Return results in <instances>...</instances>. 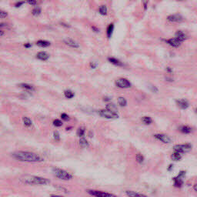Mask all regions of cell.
Listing matches in <instances>:
<instances>
[{
    "label": "cell",
    "mask_w": 197,
    "mask_h": 197,
    "mask_svg": "<svg viewBox=\"0 0 197 197\" xmlns=\"http://www.w3.org/2000/svg\"><path fill=\"white\" fill-rule=\"evenodd\" d=\"M110 100V99H109V97H105L104 98V101H109Z\"/></svg>",
    "instance_id": "50"
},
{
    "label": "cell",
    "mask_w": 197,
    "mask_h": 197,
    "mask_svg": "<svg viewBox=\"0 0 197 197\" xmlns=\"http://www.w3.org/2000/svg\"><path fill=\"white\" fill-rule=\"evenodd\" d=\"M24 3H25V2H16V4H15V6L17 7V8H19V7H20V6H22Z\"/></svg>",
    "instance_id": "40"
},
{
    "label": "cell",
    "mask_w": 197,
    "mask_h": 197,
    "mask_svg": "<svg viewBox=\"0 0 197 197\" xmlns=\"http://www.w3.org/2000/svg\"><path fill=\"white\" fill-rule=\"evenodd\" d=\"M19 181L22 183L27 185H49L50 180L46 178L33 175H22L19 177Z\"/></svg>",
    "instance_id": "2"
},
{
    "label": "cell",
    "mask_w": 197,
    "mask_h": 197,
    "mask_svg": "<svg viewBox=\"0 0 197 197\" xmlns=\"http://www.w3.org/2000/svg\"><path fill=\"white\" fill-rule=\"evenodd\" d=\"M0 28H9V25L8 23H6V22H2V23H0Z\"/></svg>",
    "instance_id": "39"
},
{
    "label": "cell",
    "mask_w": 197,
    "mask_h": 197,
    "mask_svg": "<svg viewBox=\"0 0 197 197\" xmlns=\"http://www.w3.org/2000/svg\"><path fill=\"white\" fill-rule=\"evenodd\" d=\"M114 24L113 23H111L109 24V25H108L107 27V31H106V35H107V37L109 38H111L112 35H113V32H114Z\"/></svg>",
    "instance_id": "19"
},
{
    "label": "cell",
    "mask_w": 197,
    "mask_h": 197,
    "mask_svg": "<svg viewBox=\"0 0 197 197\" xmlns=\"http://www.w3.org/2000/svg\"><path fill=\"white\" fill-rule=\"evenodd\" d=\"M180 130L182 133L184 134H189L192 132V129L188 126H182L180 128Z\"/></svg>",
    "instance_id": "22"
},
{
    "label": "cell",
    "mask_w": 197,
    "mask_h": 197,
    "mask_svg": "<svg viewBox=\"0 0 197 197\" xmlns=\"http://www.w3.org/2000/svg\"><path fill=\"white\" fill-rule=\"evenodd\" d=\"M99 115L102 118H105V119H117L119 118V115H118L116 113H113V112L109 111L107 109H100L98 112Z\"/></svg>",
    "instance_id": "5"
},
{
    "label": "cell",
    "mask_w": 197,
    "mask_h": 197,
    "mask_svg": "<svg viewBox=\"0 0 197 197\" xmlns=\"http://www.w3.org/2000/svg\"><path fill=\"white\" fill-rule=\"evenodd\" d=\"M99 12H100V14L102 15V16L107 15L108 9L107 7H106V6H105V5H102V6H100V8H99Z\"/></svg>",
    "instance_id": "23"
},
{
    "label": "cell",
    "mask_w": 197,
    "mask_h": 197,
    "mask_svg": "<svg viewBox=\"0 0 197 197\" xmlns=\"http://www.w3.org/2000/svg\"><path fill=\"white\" fill-rule=\"evenodd\" d=\"M63 43L68 46L73 48V49H78L79 48V44L76 41H75L74 39H71V38H66L63 39Z\"/></svg>",
    "instance_id": "11"
},
{
    "label": "cell",
    "mask_w": 197,
    "mask_h": 197,
    "mask_svg": "<svg viewBox=\"0 0 197 197\" xmlns=\"http://www.w3.org/2000/svg\"><path fill=\"white\" fill-rule=\"evenodd\" d=\"M162 41H164L166 43H167L168 45H170V46L174 47V48H178L181 45V42H180L176 38H170L169 39H162Z\"/></svg>",
    "instance_id": "10"
},
{
    "label": "cell",
    "mask_w": 197,
    "mask_h": 197,
    "mask_svg": "<svg viewBox=\"0 0 197 197\" xmlns=\"http://www.w3.org/2000/svg\"><path fill=\"white\" fill-rule=\"evenodd\" d=\"M50 197H64V196H59V195H51Z\"/></svg>",
    "instance_id": "49"
},
{
    "label": "cell",
    "mask_w": 197,
    "mask_h": 197,
    "mask_svg": "<svg viewBox=\"0 0 197 197\" xmlns=\"http://www.w3.org/2000/svg\"><path fill=\"white\" fill-rule=\"evenodd\" d=\"M36 58L39 60L42 61H47L49 59V55L44 51H41L36 54Z\"/></svg>",
    "instance_id": "15"
},
{
    "label": "cell",
    "mask_w": 197,
    "mask_h": 197,
    "mask_svg": "<svg viewBox=\"0 0 197 197\" xmlns=\"http://www.w3.org/2000/svg\"><path fill=\"white\" fill-rule=\"evenodd\" d=\"M176 105L179 108H180L181 109H186L187 108H189V103L187 100H184V99H181V100H176Z\"/></svg>",
    "instance_id": "13"
},
{
    "label": "cell",
    "mask_w": 197,
    "mask_h": 197,
    "mask_svg": "<svg viewBox=\"0 0 197 197\" xmlns=\"http://www.w3.org/2000/svg\"><path fill=\"white\" fill-rule=\"evenodd\" d=\"M147 6H148V2H144V9H147Z\"/></svg>",
    "instance_id": "47"
},
{
    "label": "cell",
    "mask_w": 197,
    "mask_h": 197,
    "mask_svg": "<svg viewBox=\"0 0 197 197\" xmlns=\"http://www.w3.org/2000/svg\"><path fill=\"white\" fill-rule=\"evenodd\" d=\"M141 120H142V122L144 123L145 125H150L151 123H152V119L149 116H143V117H142Z\"/></svg>",
    "instance_id": "29"
},
{
    "label": "cell",
    "mask_w": 197,
    "mask_h": 197,
    "mask_svg": "<svg viewBox=\"0 0 197 197\" xmlns=\"http://www.w3.org/2000/svg\"><path fill=\"white\" fill-rule=\"evenodd\" d=\"M185 176V171H180L176 177L173 178L174 186L176 188H181L183 185V178Z\"/></svg>",
    "instance_id": "7"
},
{
    "label": "cell",
    "mask_w": 197,
    "mask_h": 197,
    "mask_svg": "<svg viewBox=\"0 0 197 197\" xmlns=\"http://www.w3.org/2000/svg\"><path fill=\"white\" fill-rule=\"evenodd\" d=\"M171 158L174 161H179V160L182 159V154H180V153L177 152H174L172 154V156H171Z\"/></svg>",
    "instance_id": "28"
},
{
    "label": "cell",
    "mask_w": 197,
    "mask_h": 197,
    "mask_svg": "<svg viewBox=\"0 0 197 197\" xmlns=\"http://www.w3.org/2000/svg\"><path fill=\"white\" fill-rule=\"evenodd\" d=\"M92 30H93L94 32H100V30H99L98 28H96V26H92Z\"/></svg>",
    "instance_id": "44"
},
{
    "label": "cell",
    "mask_w": 197,
    "mask_h": 197,
    "mask_svg": "<svg viewBox=\"0 0 197 197\" xmlns=\"http://www.w3.org/2000/svg\"><path fill=\"white\" fill-rule=\"evenodd\" d=\"M41 12H42V9L41 8H39V7H35L32 10V15L35 16H39V15L41 14Z\"/></svg>",
    "instance_id": "31"
},
{
    "label": "cell",
    "mask_w": 197,
    "mask_h": 197,
    "mask_svg": "<svg viewBox=\"0 0 197 197\" xmlns=\"http://www.w3.org/2000/svg\"><path fill=\"white\" fill-rule=\"evenodd\" d=\"M118 103H119L120 106L124 107V106H126L127 105V100L124 97L120 96V97L118 98Z\"/></svg>",
    "instance_id": "26"
},
{
    "label": "cell",
    "mask_w": 197,
    "mask_h": 197,
    "mask_svg": "<svg viewBox=\"0 0 197 197\" xmlns=\"http://www.w3.org/2000/svg\"><path fill=\"white\" fill-rule=\"evenodd\" d=\"M18 86H19L20 88H22V89H24L29 90V91H35V88H34V86H32V85H30V84L21 83V84H19Z\"/></svg>",
    "instance_id": "18"
},
{
    "label": "cell",
    "mask_w": 197,
    "mask_h": 197,
    "mask_svg": "<svg viewBox=\"0 0 197 197\" xmlns=\"http://www.w3.org/2000/svg\"><path fill=\"white\" fill-rule=\"evenodd\" d=\"M115 86L120 89H129L132 86L131 82L126 78L118 79L115 82Z\"/></svg>",
    "instance_id": "8"
},
{
    "label": "cell",
    "mask_w": 197,
    "mask_h": 197,
    "mask_svg": "<svg viewBox=\"0 0 197 197\" xmlns=\"http://www.w3.org/2000/svg\"><path fill=\"white\" fill-rule=\"evenodd\" d=\"M136 161L139 162V163H143V161H144V156H143L140 153H138L136 156Z\"/></svg>",
    "instance_id": "32"
},
{
    "label": "cell",
    "mask_w": 197,
    "mask_h": 197,
    "mask_svg": "<svg viewBox=\"0 0 197 197\" xmlns=\"http://www.w3.org/2000/svg\"><path fill=\"white\" fill-rule=\"evenodd\" d=\"M85 133H86V129L84 127H79L78 129H77V132H76V134L77 136L79 137H82L85 135Z\"/></svg>",
    "instance_id": "30"
},
{
    "label": "cell",
    "mask_w": 197,
    "mask_h": 197,
    "mask_svg": "<svg viewBox=\"0 0 197 197\" xmlns=\"http://www.w3.org/2000/svg\"><path fill=\"white\" fill-rule=\"evenodd\" d=\"M28 3L30 5H32V6H35V5L37 4V2L36 1H28Z\"/></svg>",
    "instance_id": "41"
},
{
    "label": "cell",
    "mask_w": 197,
    "mask_h": 197,
    "mask_svg": "<svg viewBox=\"0 0 197 197\" xmlns=\"http://www.w3.org/2000/svg\"><path fill=\"white\" fill-rule=\"evenodd\" d=\"M53 173L55 176L59 180H66V181H69L72 179V174L68 172L67 171L59 168H53Z\"/></svg>",
    "instance_id": "3"
},
{
    "label": "cell",
    "mask_w": 197,
    "mask_h": 197,
    "mask_svg": "<svg viewBox=\"0 0 197 197\" xmlns=\"http://www.w3.org/2000/svg\"><path fill=\"white\" fill-rule=\"evenodd\" d=\"M105 109H107V110H109V111L113 112V113H117V107L113 103L107 104L106 106H105Z\"/></svg>",
    "instance_id": "24"
},
{
    "label": "cell",
    "mask_w": 197,
    "mask_h": 197,
    "mask_svg": "<svg viewBox=\"0 0 197 197\" xmlns=\"http://www.w3.org/2000/svg\"><path fill=\"white\" fill-rule=\"evenodd\" d=\"M89 66H90V67H91V68H92V69H96V67H97L98 64L96 63H95V62H92V63H90Z\"/></svg>",
    "instance_id": "38"
},
{
    "label": "cell",
    "mask_w": 197,
    "mask_h": 197,
    "mask_svg": "<svg viewBox=\"0 0 197 197\" xmlns=\"http://www.w3.org/2000/svg\"><path fill=\"white\" fill-rule=\"evenodd\" d=\"M5 35V32L2 30H0V36H3Z\"/></svg>",
    "instance_id": "48"
},
{
    "label": "cell",
    "mask_w": 197,
    "mask_h": 197,
    "mask_svg": "<svg viewBox=\"0 0 197 197\" xmlns=\"http://www.w3.org/2000/svg\"><path fill=\"white\" fill-rule=\"evenodd\" d=\"M53 123L56 127H60L63 126V122L61 121L60 119H54Z\"/></svg>",
    "instance_id": "33"
},
{
    "label": "cell",
    "mask_w": 197,
    "mask_h": 197,
    "mask_svg": "<svg viewBox=\"0 0 197 197\" xmlns=\"http://www.w3.org/2000/svg\"><path fill=\"white\" fill-rule=\"evenodd\" d=\"M12 158L20 161V162H43V159L41 156L36 153L26 151H17L13 152L12 154Z\"/></svg>",
    "instance_id": "1"
},
{
    "label": "cell",
    "mask_w": 197,
    "mask_h": 197,
    "mask_svg": "<svg viewBox=\"0 0 197 197\" xmlns=\"http://www.w3.org/2000/svg\"><path fill=\"white\" fill-rule=\"evenodd\" d=\"M108 61H109L110 63H112V64H113L114 66H119V67L124 66V64L122 63L121 61L119 60V59H115V58H113V57H109V58H108Z\"/></svg>",
    "instance_id": "16"
},
{
    "label": "cell",
    "mask_w": 197,
    "mask_h": 197,
    "mask_svg": "<svg viewBox=\"0 0 197 197\" xmlns=\"http://www.w3.org/2000/svg\"><path fill=\"white\" fill-rule=\"evenodd\" d=\"M61 25H63V26H65V27H66V28H70L71 27L70 25H68V24L64 23V22H61Z\"/></svg>",
    "instance_id": "45"
},
{
    "label": "cell",
    "mask_w": 197,
    "mask_h": 197,
    "mask_svg": "<svg viewBox=\"0 0 197 197\" xmlns=\"http://www.w3.org/2000/svg\"><path fill=\"white\" fill-rule=\"evenodd\" d=\"M64 96L66 99H72L75 96V93L71 90L67 89L64 91Z\"/></svg>",
    "instance_id": "25"
},
{
    "label": "cell",
    "mask_w": 197,
    "mask_h": 197,
    "mask_svg": "<svg viewBox=\"0 0 197 197\" xmlns=\"http://www.w3.org/2000/svg\"><path fill=\"white\" fill-rule=\"evenodd\" d=\"M192 148H193V146L190 143H185V144L176 145L173 147V149L174 152H177L180 154H183V153H185V152L191 151Z\"/></svg>",
    "instance_id": "4"
},
{
    "label": "cell",
    "mask_w": 197,
    "mask_h": 197,
    "mask_svg": "<svg viewBox=\"0 0 197 197\" xmlns=\"http://www.w3.org/2000/svg\"><path fill=\"white\" fill-rule=\"evenodd\" d=\"M61 119L64 120V121H69L70 119V118L66 113H62L61 114Z\"/></svg>",
    "instance_id": "35"
},
{
    "label": "cell",
    "mask_w": 197,
    "mask_h": 197,
    "mask_svg": "<svg viewBox=\"0 0 197 197\" xmlns=\"http://www.w3.org/2000/svg\"><path fill=\"white\" fill-rule=\"evenodd\" d=\"M172 169H173V165H172V164H171V165H170V166H169V167H168V170H169V171H171Z\"/></svg>",
    "instance_id": "46"
},
{
    "label": "cell",
    "mask_w": 197,
    "mask_h": 197,
    "mask_svg": "<svg viewBox=\"0 0 197 197\" xmlns=\"http://www.w3.org/2000/svg\"><path fill=\"white\" fill-rule=\"evenodd\" d=\"M175 38H176L180 42L183 43V42H184L185 40L187 39V35H186V34H185L184 32L182 31V30H178V31H176V33H175Z\"/></svg>",
    "instance_id": "14"
},
{
    "label": "cell",
    "mask_w": 197,
    "mask_h": 197,
    "mask_svg": "<svg viewBox=\"0 0 197 197\" xmlns=\"http://www.w3.org/2000/svg\"><path fill=\"white\" fill-rule=\"evenodd\" d=\"M166 71H167L169 73H172V69L171 68V67H166Z\"/></svg>",
    "instance_id": "43"
},
{
    "label": "cell",
    "mask_w": 197,
    "mask_h": 197,
    "mask_svg": "<svg viewBox=\"0 0 197 197\" xmlns=\"http://www.w3.org/2000/svg\"><path fill=\"white\" fill-rule=\"evenodd\" d=\"M24 47H25V48H30V47H32V44L31 43H25V44H24Z\"/></svg>",
    "instance_id": "42"
},
{
    "label": "cell",
    "mask_w": 197,
    "mask_h": 197,
    "mask_svg": "<svg viewBox=\"0 0 197 197\" xmlns=\"http://www.w3.org/2000/svg\"><path fill=\"white\" fill-rule=\"evenodd\" d=\"M167 20L170 22H176V23H179V22H181L183 21V18L181 15H179V14H173V15H170L167 17Z\"/></svg>",
    "instance_id": "12"
},
{
    "label": "cell",
    "mask_w": 197,
    "mask_h": 197,
    "mask_svg": "<svg viewBox=\"0 0 197 197\" xmlns=\"http://www.w3.org/2000/svg\"><path fill=\"white\" fill-rule=\"evenodd\" d=\"M126 193L129 197H147L146 196L143 195V194H141V193H137V192L131 191V190H127Z\"/></svg>",
    "instance_id": "17"
},
{
    "label": "cell",
    "mask_w": 197,
    "mask_h": 197,
    "mask_svg": "<svg viewBox=\"0 0 197 197\" xmlns=\"http://www.w3.org/2000/svg\"><path fill=\"white\" fill-rule=\"evenodd\" d=\"M22 121H23L24 125H25V126L30 127L32 125V120L29 117H26V116L22 117Z\"/></svg>",
    "instance_id": "27"
},
{
    "label": "cell",
    "mask_w": 197,
    "mask_h": 197,
    "mask_svg": "<svg viewBox=\"0 0 197 197\" xmlns=\"http://www.w3.org/2000/svg\"><path fill=\"white\" fill-rule=\"evenodd\" d=\"M79 146L82 147V148H86V147H88L89 146L87 139L84 138V137H81V138L79 139Z\"/></svg>",
    "instance_id": "21"
},
{
    "label": "cell",
    "mask_w": 197,
    "mask_h": 197,
    "mask_svg": "<svg viewBox=\"0 0 197 197\" xmlns=\"http://www.w3.org/2000/svg\"><path fill=\"white\" fill-rule=\"evenodd\" d=\"M154 137L156 139L161 141V142L163 143H166V144H169V143H170L172 142V139L166 134H162V133L155 134Z\"/></svg>",
    "instance_id": "9"
},
{
    "label": "cell",
    "mask_w": 197,
    "mask_h": 197,
    "mask_svg": "<svg viewBox=\"0 0 197 197\" xmlns=\"http://www.w3.org/2000/svg\"><path fill=\"white\" fill-rule=\"evenodd\" d=\"M7 16H8V13H7V12L0 9V18H2V19H4V18L7 17Z\"/></svg>",
    "instance_id": "36"
},
{
    "label": "cell",
    "mask_w": 197,
    "mask_h": 197,
    "mask_svg": "<svg viewBox=\"0 0 197 197\" xmlns=\"http://www.w3.org/2000/svg\"><path fill=\"white\" fill-rule=\"evenodd\" d=\"M53 137H54V139L56 141L60 140V135H59L58 131H55L54 133H53Z\"/></svg>",
    "instance_id": "34"
},
{
    "label": "cell",
    "mask_w": 197,
    "mask_h": 197,
    "mask_svg": "<svg viewBox=\"0 0 197 197\" xmlns=\"http://www.w3.org/2000/svg\"><path fill=\"white\" fill-rule=\"evenodd\" d=\"M149 88L153 92H158V89L156 88L155 86H152V85H150V86H149Z\"/></svg>",
    "instance_id": "37"
},
{
    "label": "cell",
    "mask_w": 197,
    "mask_h": 197,
    "mask_svg": "<svg viewBox=\"0 0 197 197\" xmlns=\"http://www.w3.org/2000/svg\"><path fill=\"white\" fill-rule=\"evenodd\" d=\"M36 45L39 47H42V48H46L50 45V43L45 41V40H39L36 42Z\"/></svg>",
    "instance_id": "20"
},
{
    "label": "cell",
    "mask_w": 197,
    "mask_h": 197,
    "mask_svg": "<svg viewBox=\"0 0 197 197\" xmlns=\"http://www.w3.org/2000/svg\"><path fill=\"white\" fill-rule=\"evenodd\" d=\"M87 192H88L89 195L95 197H118L117 196L113 194V193H107V192L104 191H99V190L89 189V190H87Z\"/></svg>",
    "instance_id": "6"
}]
</instances>
